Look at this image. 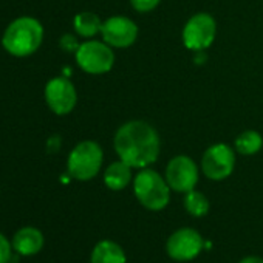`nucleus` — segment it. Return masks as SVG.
I'll use <instances>...</instances> for the list:
<instances>
[{"instance_id": "obj_6", "label": "nucleus", "mask_w": 263, "mask_h": 263, "mask_svg": "<svg viewBox=\"0 0 263 263\" xmlns=\"http://www.w3.org/2000/svg\"><path fill=\"white\" fill-rule=\"evenodd\" d=\"M217 34L215 19L208 13L194 14L184 25L181 39L183 45L192 51H203L209 48Z\"/></svg>"}, {"instance_id": "obj_7", "label": "nucleus", "mask_w": 263, "mask_h": 263, "mask_svg": "<svg viewBox=\"0 0 263 263\" xmlns=\"http://www.w3.org/2000/svg\"><path fill=\"white\" fill-rule=\"evenodd\" d=\"M44 95L48 108L58 116H65L71 113L78 102L76 88L67 76L50 79L45 85Z\"/></svg>"}, {"instance_id": "obj_13", "label": "nucleus", "mask_w": 263, "mask_h": 263, "mask_svg": "<svg viewBox=\"0 0 263 263\" xmlns=\"http://www.w3.org/2000/svg\"><path fill=\"white\" fill-rule=\"evenodd\" d=\"M90 261L91 263H125V252L118 243L111 240H101L93 248Z\"/></svg>"}, {"instance_id": "obj_17", "label": "nucleus", "mask_w": 263, "mask_h": 263, "mask_svg": "<svg viewBox=\"0 0 263 263\" xmlns=\"http://www.w3.org/2000/svg\"><path fill=\"white\" fill-rule=\"evenodd\" d=\"M184 209L194 217H204L209 212V200L204 194L192 189L186 192L184 197Z\"/></svg>"}, {"instance_id": "obj_9", "label": "nucleus", "mask_w": 263, "mask_h": 263, "mask_svg": "<svg viewBox=\"0 0 263 263\" xmlns=\"http://www.w3.org/2000/svg\"><path fill=\"white\" fill-rule=\"evenodd\" d=\"M206 241L203 237L192 228H181L175 231L166 243V251L171 258L177 261L194 260L203 249Z\"/></svg>"}, {"instance_id": "obj_18", "label": "nucleus", "mask_w": 263, "mask_h": 263, "mask_svg": "<svg viewBox=\"0 0 263 263\" xmlns=\"http://www.w3.org/2000/svg\"><path fill=\"white\" fill-rule=\"evenodd\" d=\"M161 0H130L132 7L138 13H149L160 5Z\"/></svg>"}, {"instance_id": "obj_11", "label": "nucleus", "mask_w": 263, "mask_h": 263, "mask_svg": "<svg viewBox=\"0 0 263 263\" xmlns=\"http://www.w3.org/2000/svg\"><path fill=\"white\" fill-rule=\"evenodd\" d=\"M101 34L107 45L113 48H127L138 39V27L128 17L113 16L102 22Z\"/></svg>"}, {"instance_id": "obj_16", "label": "nucleus", "mask_w": 263, "mask_h": 263, "mask_svg": "<svg viewBox=\"0 0 263 263\" xmlns=\"http://www.w3.org/2000/svg\"><path fill=\"white\" fill-rule=\"evenodd\" d=\"M263 147V138L255 130H246L235 140V151L240 155H255Z\"/></svg>"}, {"instance_id": "obj_19", "label": "nucleus", "mask_w": 263, "mask_h": 263, "mask_svg": "<svg viewBox=\"0 0 263 263\" xmlns=\"http://www.w3.org/2000/svg\"><path fill=\"white\" fill-rule=\"evenodd\" d=\"M79 42L76 39V36L73 34H64L59 41V47L65 51V53H76L79 48Z\"/></svg>"}, {"instance_id": "obj_21", "label": "nucleus", "mask_w": 263, "mask_h": 263, "mask_svg": "<svg viewBox=\"0 0 263 263\" xmlns=\"http://www.w3.org/2000/svg\"><path fill=\"white\" fill-rule=\"evenodd\" d=\"M47 147H48V151H50V152H56V151H59V147H61V138H59L58 135L51 137V138L47 141Z\"/></svg>"}, {"instance_id": "obj_10", "label": "nucleus", "mask_w": 263, "mask_h": 263, "mask_svg": "<svg viewBox=\"0 0 263 263\" xmlns=\"http://www.w3.org/2000/svg\"><path fill=\"white\" fill-rule=\"evenodd\" d=\"M166 181L175 192H189L198 183V167L195 161L186 155L172 158L166 167Z\"/></svg>"}, {"instance_id": "obj_8", "label": "nucleus", "mask_w": 263, "mask_h": 263, "mask_svg": "<svg viewBox=\"0 0 263 263\" xmlns=\"http://www.w3.org/2000/svg\"><path fill=\"white\" fill-rule=\"evenodd\" d=\"M235 167V152L228 144H214L206 149L201 158L203 174L214 181L228 178Z\"/></svg>"}, {"instance_id": "obj_12", "label": "nucleus", "mask_w": 263, "mask_h": 263, "mask_svg": "<svg viewBox=\"0 0 263 263\" xmlns=\"http://www.w3.org/2000/svg\"><path fill=\"white\" fill-rule=\"evenodd\" d=\"M44 234L33 226L21 228L13 237V248L19 255H34L44 248Z\"/></svg>"}, {"instance_id": "obj_22", "label": "nucleus", "mask_w": 263, "mask_h": 263, "mask_svg": "<svg viewBox=\"0 0 263 263\" xmlns=\"http://www.w3.org/2000/svg\"><path fill=\"white\" fill-rule=\"evenodd\" d=\"M238 263H263V258H260V257H245Z\"/></svg>"}, {"instance_id": "obj_5", "label": "nucleus", "mask_w": 263, "mask_h": 263, "mask_svg": "<svg viewBox=\"0 0 263 263\" xmlns=\"http://www.w3.org/2000/svg\"><path fill=\"white\" fill-rule=\"evenodd\" d=\"M76 64L79 68L88 74H104L113 68L115 53L111 47L99 41L82 42L74 53Z\"/></svg>"}, {"instance_id": "obj_2", "label": "nucleus", "mask_w": 263, "mask_h": 263, "mask_svg": "<svg viewBox=\"0 0 263 263\" xmlns=\"http://www.w3.org/2000/svg\"><path fill=\"white\" fill-rule=\"evenodd\" d=\"M44 41L42 24L30 16L14 19L4 31L2 47L14 58H28L34 54Z\"/></svg>"}, {"instance_id": "obj_4", "label": "nucleus", "mask_w": 263, "mask_h": 263, "mask_svg": "<svg viewBox=\"0 0 263 263\" xmlns=\"http://www.w3.org/2000/svg\"><path fill=\"white\" fill-rule=\"evenodd\" d=\"M104 154L98 143L81 141L73 147L67 160L68 175L78 181H88L95 178L102 166Z\"/></svg>"}, {"instance_id": "obj_3", "label": "nucleus", "mask_w": 263, "mask_h": 263, "mask_svg": "<svg viewBox=\"0 0 263 263\" xmlns=\"http://www.w3.org/2000/svg\"><path fill=\"white\" fill-rule=\"evenodd\" d=\"M138 201L149 211H163L171 200V186L157 171L143 169L134 180Z\"/></svg>"}, {"instance_id": "obj_14", "label": "nucleus", "mask_w": 263, "mask_h": 263, "mask_svg": "<svg viewBox=\"0 0 263 263\" xmlns=\"http://www.w3.org/2000/svg\"><path fill=\"white\" fill-rule=\"evenodd\" d=\"M132 181V167L124 161L111 163L104 172V183L111 191H122Z\"/></svg>"}, {"instance_id": "obj_1", "label": "nucleus", "mask_w": 263, "mask_h": 263, "mask_svg": "<svg viewBox=\"0 0 263 263\" xmlns=\"http://www.w3.org/2000/svg\"><path fill=\"white\" fill-rule=\"evenodd\" d=\"M113 147L121 161L132 169H146L160 157V135L154 125L146 121H128L115 134Z\"/></svg>"}, {"instance_id": "obj_20", "label": "nucleus", "mask_w": 263, "mask_h": 263, "mask_svg": "<svg viewBox=\"0 0 263 263\" xmlns=\"http://www.w3.org/2000/svg\"><path fill=\"white\" fill-rule=\"evenodd\" d=\"M11 248H13V245L8 241V238L2 232H0V263H10Z\"/></svg>"}, {"instance_id": "obj_15", "label": "nucleus", "mask_w": 263, "mask_h": 263, "mask_svg": "<svg viewBox=\"0 0 263 263\" xmlns=\"http://www.w3.org/2000/svg\"><path fill=\"white\" fill-rule=\"evenodd\" d=\"M73 28H74L78 36L90 39V37H95L98 33H101L102 22H101V19L95 13L84 11V13H79V14L74 16Z\"/></svg>"}]
</instances>
